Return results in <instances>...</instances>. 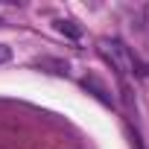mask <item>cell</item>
I'll return each mask as SVG.
<instances>
[{"instance_id": "cell-3", "label": "cell", "mask_w": 149, "mask_h": 149, "mask_svg": "<svg viewBox=\"0 0 149 149\" xmlns=\"http://www.w3.org/2000/svg\"><path fill=\"white\" fill-rule=\"evenodd\" d=\"M134 73H137V76H140L146 85H149V64H146V61H134Z\"/></svg>"}, {"instance_id": "cell-1", "label": "cell", "mask_w": 149, "mask_h": 149, "mask_svg": "<svg viewBox=\"0 0 149 149\" xmlns=\"http://www.w3.org/2000/svg\"><path fill=\"white\" fill-rule=\"evenodd\" d=\"M97 50H100V56H102L117 73H134V58H132V53H129V47H126L123 41H117V38H102Z\"/></svg>"}, {"instance_id": "cell-2", "label": "cell", "mask_w": 149, "mask_h": 149, "mask_svg": "<svg viewBox=\"0 0 149 149\" xmlns=\"http://www.w3.org/2000/svg\"><path fill=\"white\" fill-rule=\"evenodd\" d=\"M56 29H58L61 35H67V38H82V26H79L76 21L61 18V21H56Z\"/></svg>"}, {"instance_id": "cell-4", "label": "cell", "mask_w": 149, "mask_h": 149, "mask_svg": "<svg viewBox=\"0 0 149 149\" xmlns=\"http://www.w3.org/2000/svg\"><path fill=\"white\" fill-rule=\"evenodd\" d=\"M9 58H12V50H9L6 44H0V64H6Z\"/></svg>"}]
</instances>
